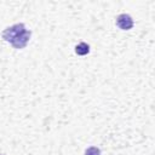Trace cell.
I'll use <instances>...</instances> for the list:
<instances>
[{
  "mask_svg": "<svg viewBox=\"0 0 155 155\" xmlns=\"http://www.w3.org/2000/svg\"><path fill=\"white\" fill-rule=\"evenodd\" d=\"M30 30L25 28L24 24H15L8 28H6L2 31V39L7 42H10L15 48H24L30 39Z\"/></svg>",
  "mask_w": 155,
  "mask_h": 155,
  "instance_id": "1",
  "label": "cell"
},
{
  "mask_svg": "<svg viewBox=\"0 0 155 155\" xmlns=\"http://www.w3.org/2000/svg\"><path fill=\"white\" fill-rule=\"evenodd\" d=\"M116 25L122 30H130L133 27V19L130 15L121 13L116 17Z\"/></svg>",
  "mask_w": 155,
  "mask_h": 155,
  "instance_id": "2",
  "label": "cell"
},
{
  "mask_svg": "<svg viewBox=\"0 0 155 155\" xmlns=\"http://www.w3.org/2000/svg\"><path fill=\"white\" fill-rule=\"evenodd\" d=\"M75 52L79 56H85L90 52V46L86 42H80L79 45L75 46Z\"/></svg>",
  "mask_w": 155,
  "mask_h": 155,
  "instance_id": "3",
  "label": "cell"
},
{
  "mask_svg": "<svg viewBox=\"0 0 155 155\" xmlns=\"http://www.w3.org/2000/svg\"><path fill=\"white\" fill-rule=\"evenodd\" d=\"M85 155H101V150L97 147H90L88 149H86Z\"/></svg>",
  "mask_w": 155,
  "mask_h": 155,
  "instance_id": "4",
  "label": "cell"
}]
</instances>
